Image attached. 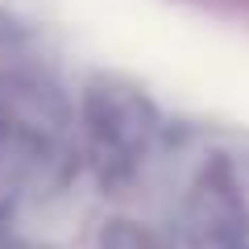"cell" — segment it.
<instances>
[{
	"label": "cell",
	"mask_w": 249,
	"mask_h": 249,
	"mask_svg": "<svg viewBox=\"0 0 249 249\" xmlns=\"http://www.w3.org/2000/svg\"><path fill=\"white\" fill-rule=\"evenodd\" d=\"M96 249H162V245L154 237V229H145L137 220H108L96 237Z\"/></svg>",
	"instance_id": "4"
},
{
	"label": "cell",
	"mask_w": 249,
	"mask_h": 249,
	"mask_svg": "<svg viewBox=\"0 0 249 249\" xmlns=\"http://www.w3.org/2000/svg\"><path fill=\"white\" fill-rule=\"evenodd\" d=\"M79 166L108 191H124L166 154L170 124L142 88L124 79H96L75 104Z\"/></svg>",
	"instance_id": "2"
},
{
	"label": "cell",
	"mask_w": 249,
	"mask_h": 249,
	"mask_svg": "<svg viewBox=\"0 0 249 249\" xmlns=\"http://www.w3.org/2000/svg\"><path fill=\"white\" fill-rule=\"evenodd\" d=\"M0 249H46V245H37V241H29V237H17V232H4V229H0Z\"/></svg>",
	"instance_id": "5"
},
{
	"label": "cell",
	"mask_w": 249,
	"mask_h": 249,
	"mask_svg": "<svg viewBox=\"0 0 249 249\" xmlns=\"http://www.w3.org/2000/svg\"><path fill=\"white\" fill-rule=\"evenodd\" d=\"M178 224L199 249H249V187L229 158H208L178 199Z\"/></svg>",
	"instance_id": "3"
},
{
	"label": "cell",
	"mask_w": 249,
	"mask_h": 249,
	"mask_svg": "<svg viewBox=\"0 0 249 249\" xmlns=\"http://www.w3.org/2000/svg\"><path fill=\"white\" fill-rule=\"evenodd\" d=\"M79 170L75 104L25 71H0V229Z\"/></svg>",
	"instance_id": "1"
}]
</instances>
